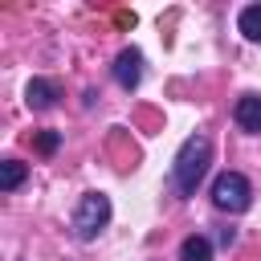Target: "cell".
<instances>
[{
  "label": "cell",
  "instance_id": "6da1fadb",
  "mask_svg": "<svg viewBox=\"0 0 261 261\" xmlns=\"http://www.w3.org/2000/svg\"><path fill=\"white\" fill-rule=\"evenodd\" d=\"M208 159H212V139L200 135V130L188 135L179 155H175V163H171V179H175L179 196H196V188H200V179L208 171Z\"/></svg>",
  "mask_w": 261,
  "mask_h": 261
},
{
  "label": "cell",
  "instance_id": "8992f818",
  "mask_svg": "<svg viewBox=\"0 0 261 261\" xmlns=\"http://www.w3.org/2000/svg\"><path fill=\"white\" fill-rule=\"evenodd\" d=\"M24 102H29L33 110H49V106L57 102V86L45 82V77H33V82L24 86Z\"/></svg>",
  "mask_w": 261,
  "mask_h": 261
},
{
  "label": "cell",
  "instance_id": "52a82bcc",
  "mask_svg": "<svg viewBox=\"0 0 261 261\" xmlns=\"http://www.w3.org/2000/svg\"><path fill=\"white\" fill-rule=\"evenodd\" d=\"M237 29L245 33V41H261V4H245L237 16Z\"/></svg>",
  "mask_w": 261,
  "mask_h": 261
},
{
  "label": "cell",
  "instance_id": "277c9868",
  "mask_svg": "<svg viewBox=\"0 0 261 261\" xmlns=\"http://www.w3.org/2000/svg\"><path fill=\"white\" fill-rule=\"evenodd\" d=\"M114 82H118L122 90H135V86L143 82V53H139V49H122V53L114 57Z\"/></svg>",
  "mask_w": 261,
  "mask_h": 261
},
{
  "label": "cell",
  "instance_id": "9c48e42d",
  "mask_svg": "<svg viewBox=\"0 0 261 261\" xmlns=\"http://www.w3.org/2000/svg\"><path fill=\"white\" fill-rule=\"evenodd\" d=\"M20 184H24V163L20 159H4L0 163V188L4 192H16Z\"/></svg>",
  "mask_w": 261,
  "mask_h": 261
},
{
  "label": "cell",
  "instance_id": "5b68a950",
  "mask_svg": "<svg viewBox=\"0 0 261 261\" xmlns=\"http://www.w3.org/2000/svg\"><path fill=\"white\" fill-rule=\"evenodd\" d=\"M232 118L241 130H261V94H241L232 106Z\"/></svg>",
  "mask_w": 261,
  "mask_h": 261
},
{
  "label": "cell",
  "instance_id": "3957f363",
  "mask_svg": "<svg viewBox=\"0 0 261 261\" xmlns=\"http://www.w3.org/2000/svg\"><path fill=\"white\" fill-rule=\"evenodd\" d=\"M212 204H216L220 212H245V208L253 204L249 179H245L241 171H220V175L212 179Z\"/></svg>",
  "mask_w": 261,
  "mask_h": 261
},
{
  "label": "cell",
  "instance_id": "7a4b0ae2",
  "mask_svg": "<svg viewBox=\"0 0 261 261\" xmlns=\"http://www.w3.org/2000/svg\"><path fill=\"white\" fill-rule=\"evenodd\" d=\"M110 224V196L102 192H86L73 208V237L77 241H94L102 228Z\"/></svg>",
  "mask_w": 261,
  "mask_h": 261
},
{
  "label": "cell",
  "instance_id": "ba28073f",
  "mask_svg": "<svg viewBox=\"0 0 261 261\" xmlns=\"http://www.w3.org/2000/svg\"><path fill=\"white\" fill-rule=\"evenodd\" d=\"M179 261H212V241L208 237H188L179 245Z\"/></svg>",
  "mask_w": 261,
  "mask_h": 261
},
{
  "label": "cell",
  "instance_id": "30bf717a",
  "mask_svg": "<svg viewBox=\"0 0 261 261\" xmlns=\"http://www.w3.org/2000/svg\"><path fill=\"white\" fill-rule=\"evenodd\" d=\"M33 147H37L41 155H53V151L61 147V135H57V130H37V135H33Z\"/></svg>",
  "mask_w": 261,
  "mask_h": 261
}]
</instances>
